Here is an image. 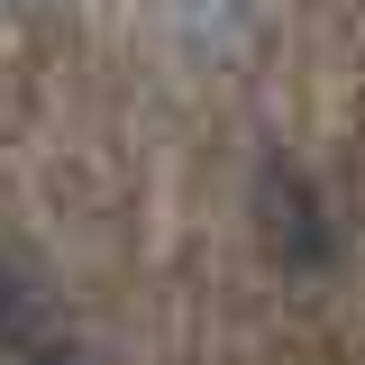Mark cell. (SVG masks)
Masks as SVG:
<instances>
[{
    "label": "cell",
    "mask_w": 365,
    "mask_h": 365,
    "mask_svg": "<svg viewBox=\"0 0 365 365\" xmlns=\"http://www.w3.org/2000/svg\"><path fill=\"white\" fill-rule=\"evenodd\" d=\"M256 201H265V228H274V256H283V265H319V256H329V220H319V192L292 174V165H265Z\"/></svg>",
    "instance_id": "6da1fadb"
},
{
    "label": "cell",
    "mask_w": 365,
    "mask_h": 365,
    "mask_svg": "<svg viewBox=\"0 0 365 365\" xmlns=\"http://www.w3.org/2000/svg\"><path fill=\"white\" fill-rule=\"evenodd\" d=\"M37 365H73V356H37Z\"/></svg>",
    "instance_id": "7a4b0ae2"
}]
</instances>
